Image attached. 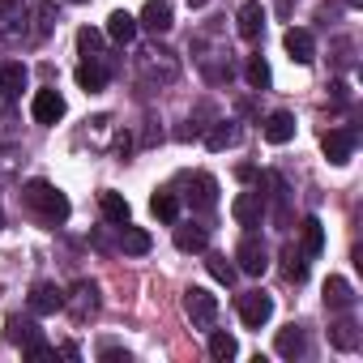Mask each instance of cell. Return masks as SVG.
Returning <instances> with one entry per match:
<instances>
[{"label": "cell", "instance_id": "1", "mask_svg": "<svg viewBox=\"0 0 363 363\" xmlns=\"http://www.w3.org/2000/svg\"><path fill=\"white\" fill-rule=\"evenodd\" d=\"M22 201H26L43 223H65V218H69V197H65L56 184H48V179H30V184L22 189Z\"/></svg>", "mask_w": 363, "mask_h": 363}, {"label": "cell", "instance_id": "2", "mask_svg": "<svg viewBox=\"0 0 363 363\" xmlns=\"http://www.w3.org/2000/svg\"><path fill=\"white\" fill-rule=\"evenodd\" d=\"M184 312H189V320L193 325H214V316H218V295H210L206 286H189L184 291Z\"/></svg>", "mask_w": 363, "mask_h": 363}, {"label": "cell", "instance_id": "3", "mask_svg": "<svg viewBox=\"0 0 363 363\" xmlns=\"http://www.w3.org/2000/svg\"><path fill=\"white\" fill-rule=\"evenodd\" d=\"M269 316H274V299H269L265 291H248V295H240V320H244L248 329L269 325Z\"/></svg>", "mask_w": 363, "mask_h": 363}, {"label": "cell", "instance_id": "4", "mask_svg": "<svg viewBox=\"0 0 363 363\" xmlns=\"http://www.w3.org/2000/svg\"><path fill=\"white\" fill-rule=\"evenodd\" d=\"M320 150H325V158H329L333 167H346V162L354 158V133H350V128H329V133L320 137Z\"/></svg>", "mask_w": 363, "mask_h": 363}, {"label": "cell", "instance_id": "5", "mask_svg": "<svg viewBox=\"0 0 363 363\" xmlns=\"http://www.w3.org/2000/svg\"><path fill=\"white\" fill-rule=\"evenodd\" d=\"M235 261H240V269L252 274V278H261V274L269 269V252H265V244H261L257 235H248V240L235 248Z\"/></svg>", "mask_w": 363, "mask_h": 363}, {"label": "cell", "instance_id": "6", "mask_svg": "<svg viewBox=\"0 0 363 363\" xmlns=\"http://www.w3.org/2000/svg\"><path fill=\"white\" fill-rule=\"evenodd\" d=\"M30 116H35V124H60V120H65V99H60V90H39L35 103H30Z\"/></svg>", "mask_w": 363, "mask_h": 363}, {"label": "cell", "instance_id": "7", "mask_svg": "<svg viewBox=\"0 0 363 363\" xmlns=\"http://www.w3.org/2000/svg\"><path fill=\"white\" fill-rule=\"evenodd\" d=\"M282 48H286V56H291L295 65H312V60H316V43H312V35L299 30V26H291V30L282 35Z\"/></svg>", "mask_w": 363, "mask_h": 363}, {"label": "cell", "instance_id": "8", "mask_svg": "<svg viewBox=\"0 0 363 363\" xmlns=\"http://www.w3.org/2000/svg\"><path fill=\"white\" fill-rule=\"evenodd\" d=\"M231 214H235L240 227H261V218H265V201H261V193H240L235 206H231Z\"/></svg>", "mask_w": 363, "mask_h": 363}, {"label": "cell", "instance_id": "9", "mask_svg": "<svg viewBox=\"0 0 363 363\" xmlns=\"http://www.w3.org/2000/svg\"><path fill=\"white\" fill-rule=\"evenodd\" d=\"M60 308H65V291H60V286L39 282V286L30 291V312H35V316H52V312H60Z\"/></svg>", "mask_w": 363, "mask_h": 363}, {"label": "cell", "instance_id": "10", "mask_svg": "<svg viewBox=\"0 0 363 363\" xmlns=\"http://www.w3.org/2000/svg\"><path fill=\"white\" fill-rule=\"evenodd\" d=\"M73 295H77V299H65V308L73 312V320H86V316L99 312V286H94V282H77Z\"/></svg>", "mask_w": 363, "mask_h": 363}, {"label": "cell", "instance_id": "11", "mask_svg": "<svg viewBox=\"0 0 363 363\" xmlns=\"http://www.w3.org/2000/svg\"><path fill=\"white\" fill-rule=\"evenodd\" d=\"M274 350H278L282 359H303V354H308V333H303L299 325H286V329H278Z\"/></svg>", "mask_w": 363, "mask_h": 363}, {"label": "cell", "instance_id": "12", "mask_svg": "<svg viewBox=\"0 0 363 363\" xmlns=\"http://www.w3.org/2000/svg\"><path fill=\"white\" fill-rule=\"evenodd\" d=\"M235 22H240V39L257 43V39H261V30H265V9L257 5V0H248V5H240Z\"/></svg>", "mask_w": 363, "mask_h": 363}, {"label": "cell", "instance_id": "13", "mask_svg": "<svg viewBox=\"0 0 363 363\" xmlns=\"http://www.w3.org/2000/svg\"><path fill=\"white\" fill-rule=\"evenodd\" d=\"M26 82H30V73H26V65H22V60H13V65H0V94H5L9 103H13V99H22Z\"/></svg>", "mask_w": 363, "mask_h": 363}, {"label": "cell", "instance_id": "14", "mask_svg": "<svg viewBox=\"0 0 363 363\" xmlns=\"http://www.w3.org/2000/svg\"><path fill=\"white\" fill-rule=\"evenodd\" d=\"M261 133H265L269 145H286V141L295 137V116H291V111H274V116L261 124Z\"/></svg>", "mask_w": 363, "mask_h": 363}, {"label": "cell", "instance_id": "15", "mask_svg": "<svg viewBox=\"0 0 363 363\" xmlns=\"http://www.w3.org/2000/svg\"><path fill=\"white\" fill-rule=\"evenodd\" d=\"M137 26H145L154 35L171 30V5H167V0H150V5L141 9V18H137Z\"/></svg>", "mask_w": 363, "mask_h": 363}, {"label": "cell", "instance_id": "16", "mask_svg": "<svg viewBox=\"0 0 363 363\" xmlns=\"http://www.w3.org/2000/svg\"><path fill=\"white\" fill-rule=\"evenodd\" d=\"M210 244V231L197 227V223H184V227H175V248L179 252H206Z\"/></svg>", "mask_w": 363, "mask_h": 363}, {"label": "cell", "instance_id": "17", "mask_svg": "<svg viewBox=\"0 0 363 363\" xmlns=\"http://www.w3.org/2000/svg\"><path fill=\"white\" fill-rule=\"evenodd\" d=\"M325 303H329L333 312L354 308V291H350V282H346V278H329V282H325Z\"/></svg>", "mask_w": 363, "mask_h": 363}, {"label": "cell", "instance_id": "18", "mask_svg": "<svg viewBox=\"0 0 363 363\" xmlns=\"http://www.w3.org/2000/svg\"><path fill=\"white\" fill-rule=\"evenodd\" d=\"M107 35H111L116 43H133V39H137V18L124 13V9H116V13L107 18Z\"/></svg>", "mask_w": 363, "mask_h": 363}, {"label": "cell", "instance_id": "19", "mask_svg": "<svg viewBox=\"0 0 363 363\" xmlns=\"http://www.w3.org/2000/svg\"><path fill=\"white\" fill-rule=\"evenodd\" d=\"M99 210H103V218H107L111 227H124V223H128V214H133V210H128V201H124L120 193H103V197H99Z\"/></svg>", "mask_w": 363, "mask_h": 363}, {"label": "cell", "instance_id": "20", "mask_svg": "<svg viewBox=\"0 0 363 363\" xmlns=\"http://www.w3.org/2000/svg\"><path fill=\"white\" fill-rule=\"evenodd\" d=\"M77 86H82L86 94H99V90L107 86V69H103V65H94V60L77 65Z\"/></svg>", "mask_w": 363, "mask_h": 363}, {"label": "cell", "instance_id": "21", "mask_svg": "<svg viewBox=\"0 0 363 363\" xmlns=\"http://www.w3.org/2000/svg\"><path fill=\"white\" fill-rule=\"evenodd\" d=\"M193 189H197V193H189V197H193L201 210H210V206L218 201V179H214V175H193Z\"/></svg>", "mask_w": 363, "mask_h": 363}, {"label": "cell", "instance_id": "22", "mask_svg": "<svg viewBox=\"0 0 363 363\" xmlns=\"http://www.w3.org/2000/svg\"><path fill=\"white\" fill-rule=\"evenodd\" d=\"M150 210H154L158 223H175V218H179V197H175V193H154V197H150Z\"/></svg>", "mask_w": 363, "mask_h": 363}, {"label": "cell", "instance_id": "23", "mask_svg": "<svg viewBox=\"0 0 363 363\" xmlns=\"http://www.w3.org/2000/svg\"><path fill=\"white\" fill-rule=\"evenodd\" d=\"M329 342H333L337 350H354V346H359V329H354V320H333V325H329Z\"/></svg>", "mask_w": 363, "mask_h": 363}, {"label": "cell", "instance_id": "24", "mask_svg": "<svg viewBox=\"0 0 363 363\" xmlns=\"http://www.w3.org/2000/svg\"><path fill=\"white\" fill-rule=\"evenodd\" d=\"M325 252V227L316 218H303V257H320Z\"/></svg>", "mask_w": 363, "mask_h": 363}, {"label": "cell", "instance_id": "25", "mask_svg": "<svg viewBox=\"0 0 363 363\" xmlns=\"http://www.w3.org/2000/svg\"><path fill=\"white\" fill-rule=\"evenodd\" d=\"M124 235H120V248L124 252H133V257H141V252H150V231H141V227H120Z\"/></svg>", "mask_w": 363, "mask_h": 363}, {"label": "cell", "instance_id": "26", "mask_svg": "<svg viewBox=\"0 0 363 363\" xmlns=\"http://www.w3.org/2000/svg\"><path fill=\"white\" fill-rule=\"evenodd\" d=\"M282 274H286V282H308V261H303V252L286 248V252H282Z\"/></svg>", "mask_w": 363, "mask_h": 363}, {"label": "cell", "instance_id": "27", "mask_svg": "<svg viewBox=\"0 0 363 363\" xmlns=\"http://www.w3.org/2000/svg\"><path fill=\"white\" fill-rule=\"evenodd\" d=\"M9 342H13V346H30V342H39V329H35V320L9 316Z\"/></svg>", "mask_w": 363, "mask_h": 363}, {"label": "cell", "instance_id": "28", "mask_svg": "<svg viewBox=\"0 0 363 363\" xmlns=\"http://www.w3.org/2000/svg\"><path fill=\"white\" fill-rule=\"evenodd\" d=\"M240 354V346H235V337L231 333H210V359H218V363H227V359H235Z\"/></svg>", "mask_w": 363, "mask_h": 363}, {"label": "cell", "instance_id": "29", "mask_svg": "<svg viewBox=\"0 0 363 363\" xmlns=\"http://www.w3.org/2000/svg\"><path fill=\"white\" fill-rule=\"evenodd\" d=\"M244 77H248V86H252V90H269V82H274V73H269V65H265L261 56H252V60H248Z\"/></svg>", "mask_w": 363, "mask_h": 363}, {"label": "cell", "instance_id": "30", "mask_svg": "<svg viewBox=\"0 0 363 363\" xmlns=\"http://www.w3.org/2000/svg\"><path fill=\"white\" fill-rule=\"evenodd\" d=\"M235 141H240V128H235L231 120H227V124H218V128L206 137V145H210L214 154H218V150H227V145H235Z\"/></svg>", "mask_w": 363, "mask_h": 363}, {"label": "cell", "instance_id": "31", "mask_svg": "<svg viewBox=\"0 0 363 363\" xmlns=\"http://www.w3.org/2000/svg\"><path fill=\"white\" fill-rule=\"evenodd\" d=\"M22 5H18V0H0V35H13V26L9 22H22Z\"/></svg>", "mask_w": 363, "mask_h": 363}, {"label": "cell", "instance_id": "32", "mask_svg": "<svg viewBox=\"0 0 363 363\" xmlns=\"http://www.w3.org/2000/svg\"><path fill=\"white\" fill-rule=\"evenodd\" d=\"M77 48H82V56H86V60H94V56H99V48H103V35H99V30H90V26H82V30H77Z\"/></svg>", "mask_w": 363, "mask_h": 363}, {"label": "cell", "instance_id": "33", "mask_svg": "<svg viewBox=\"0 0 363 363\" xmlns=\"http://www.w3.org/2000/svg\"><path fill=\"white\" fill-rule=\"evenodd\" d=\"M206 265H210V274H214V278H218V282H227V286H231V282H235V265H231V261H227V257H210V261H206Z\"/></svg>", "mask_w": 363, "mask_h": 363}, {"label": "cell", "instance_id": "34", "mask_svg": "<svg viewBox=\"0 0 363 363\" xmlns=\"http://www.w3.org/2000/svg\"><path fill=\"white\" fill-rule=\"evenodd\" d=\"M22 354H26V359H35V363H43V359H56V350H52L43 337H39V342H30V346H22Z\"/></svg>", "mask_w": 363, "mask_h": 363}, {"label": "cell", "instance_id": "35", "mask_svg": "<svg viewBox=\"0 0 363 363\" xmlns=\"http://www.w3.org/2000/svg\"><path fill=\"white\" fill-rule=\"evenodd\" d=\"M103 359H107V363H128V350H116V346H103Z\"/></svg>", "mask_w": 363, "mask_h": 363}, {"label": "cell", "instance_id": "36", "mask_svg": "<svg viewBox=\"0 0 363 363\" xmlns=\"http://www.w3.org/2000/svg\"><path fill=\"white\" fill-rule=\"evenodd\" d=\"M0 227H5V210H0Z\"/></svg>", "mask_w": 363, "mask_h": 363}, {"label": "cell", "instance_id": "37", "mask_svg": "<svg viewBox=\"0 0 363 363\" xmlns=\"http://www.w3.org/2000/svg\"><path fill=\"white\" fill-rule=\"evenodd\" d=\"M193 5H206V0H193Z\"/></svg>", "mask_w": 363, "mask_h": 363}, {"label": "cell", "instance_id": "38", "mask_svg": "<svg viewBox=\"0 0 363 363\" xmlns=\"http://www.w3.org/2000/svg\"><path fill=\"white\" fill-rule=\"evenodd\" d=\"M77 5H82V0H77Z\"/></svg>", "mask_w": 363, "mask_h": 363}]
</instances>
